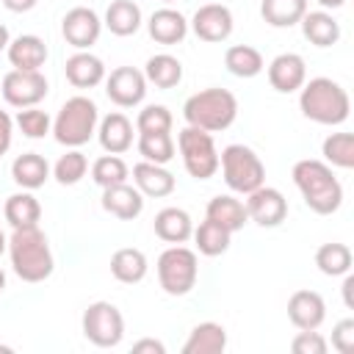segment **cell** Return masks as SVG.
<instances>
[{"label":"cell","mask_w":354,"mask_h":354,"mask_svg":"<svg viewBox=\"0 0 354 354\" xmlns=\"http://www.w3.org/2000/svg\"><path fill=\"white\" fill-rule=\"evenodd\" d=\"M100 147L111 155H122L133 147V122L124 113H108L97 127Z\"/></svg>","instance_id":"obj_19"},{"label":"cell","mask_w":354,"mask_h":354,"mask_svg":"<svg viewBox=\"0 0 354 354\" xmlns=\"http://www.w3.org/2000/svg\"><path fill=\"white\" fill-rule=\"evenodd\" d=\"M8 41H11V36H8V28H6V25H0V53L8 47Z\"/></svg>","instance_id":"obj_48"},{"label":"cell","mask_w":354,"mask_h":354,"mask_svg":"<svg viewBox=\"0 0 354 354\" xmlns=\"http://www.w3.org/2000/svg\"><path fill=\"white\" fill-rule=\"evenodd\" d=\"M199 263L196 252L174 243L158 257V282L169 296H185L196 285Z\"/></svg>","instance_id":"obj_7"},{"label":"cell","mask_w":354,"mask_h":354,"mask_svg":"<svg viewBox=\"0 0 354 354\" xmlns=\"http://www.w3.org/2000/svg\"><path fill=\"white\" fill-rule=\"evenodd\" d=\"M6 53L14 69H41L47 61V44L33 33H22L14 41H8Z\"/></svg>","instance_id":"obj_22"},{"label":"cell","mask_w":354,"mask_h":354,"mask_svg":"<svg viewBox=\"0 0 354 354\" xmlns=\"http://www.w3.org/2000/svg\"><path fill=\"white\" fill-rule=\"evenodd\" d=\"M332 346L340 354H351L354 351V318H343L335 324L332 329Z\"/></svg>","instance_id":"obj_43"},{"label":"cell","mask_w":354,"mask_h":354,"mask_svg":"<svg viewBox=\"0 0 354 354\" xmlns=\"http://www.w3.org/2000/svg\"><path fill=\"white\" fill-rule=\"evenodd\" d=\"M17 127L28 136V138H44L50 130H53V122L44 111H39L36 105L33 108H22L17 113Z\"/></svg>","instance_id":"obj_41"},{"label":"cell","mask_w":354,"mask_h":354,"mask_svg":"<svg viewBox=\"0 0 354 354\" xmlns=\"http://www.w3.org/2000/svg\"><path fill=\"white\" fill-rule=\"evenodd\" d=\"M133 351H136V354H144V351H149V354H166V346H163L160 340H152V337H144V340H138V343H133Z\"/></svg>","instance_id":"obj_45"},{"label":"cell","mask_w":354,"mask_h":354,"mask_svg":"<svg viewBox=\"0 0 354 354\" xmlns=\"http://www.w3.org/2000/svg\"><path fill=\"white\" fill-rule=\"evenodd\" d=\"M171 111L166 105H147L138 119H136V127L138 133H171Z\"/></svg>","instance_id":"obj_40"},{"label":"cell","mask_w":354,"mask_h":354,"mask_svg":"<svg viewBox=\"0 0 354 354\" xmlns=\"http://www.w3.org/2000/svg\"><path fill=\"white\" fill-rule=\"evenodd\" d=\"M11 136H14V122H11V116H8L6 111H0V155L8 152Z\"/></svg>","instance_id":"obj_44"},{"label":"cell","mask_w":354,"mask_h":354,"mask_svg":"<svg viewBox=\"0 0 354 354\" xmlns=\"http://www.w3.org/2000/svg\"><path fill=\"white\" fill-rule=\"evenodd\" d=\"M218 166L224 174V183L235 191V194H252L254 188H260L266 183V166L257 158L254 149L243 147V144H230L221 149L218 155Z\"/></svg>","instance_id":"obj_6"},{"label":"cell","mask_w":354,"mask_h":354,"mask_svg":"<svg viewBox=\"0 0 354 354\" xmlns=\"http://www.w3.org/2000/svg\"><path fill=\"white\" fill-rule=\"evenodd\" d=\"M144 77L155 88H174L183 80V64L174 55H169V53H158V55H152L147 61Z\"/></svg>","instance_id":"obj_30"},{"label":"cell","mask_w":354,"mask_h":354,"mask_svg":"<svg viewBox=\"0 0 354 354\" xmlns=\"http://www.w3.org/2000/svg\"><path fill=\"white\" fill-rule=\"evenodd\" d=\"M3 288H6V271L0 268V290H3Z\"/></svg>","instance_id":"obj_51"},{"label":"cell","mask_w":354,"mask_h":354,"mask_svg":"<svg viewBox=\"0 0 354 354\" xmlns=\"http://www.w3.org/2000/svg\"><path fill=\"white\" fill-rule=\"evenodd\" d=\"M307 80V64L299 53H279L271 64H268V83L271 88L290 94L299 91Z\"/></svg>","instance_id":"obj_15"},{"label":"cell","mask_w":354,"mask_h":354,"mask_svg":"<svg viewBox=\"0 0 354 354\" xmlns=\"http://www.w3.org/2000/svg\"><path fill=\"white\" fill-rule=\"evenodd\" d=\"M64 72L75 88H94L105 80V64L86 50H77L75 55H69Z\"/></svg>","instance_id":"obj_18"},{"label":"cell","mask_w":354,"mask_h":354,"mask_svg":"<svg viewBox=\"0 0 354 354\" xmlns=\"http://www.w3.org/2000/svg\"><path fill=\"white\" fill-rule=\"evenodd\" d=\"M3 216H6V221L17 230V227H33V224H39V218H41V205H39V199L33 196V194H28V191H22V194H11L8 199H6V205H3Z\"/></svg>","instance_id":"obj_29"},{"label":"cell","mask_w":354,"mask_h":354,"mask_svg":"<svg viewBox=\"0 0 354 354\" xmlns=\"http://www.w3.org/2000/svg\"><path fill=\"white\" fill-rule=\"evenodd\" d=\"M8 257L11 268L22 282H44L53 274V252L47 243V235L33 227H17L8 238Z\"/></svg>","instance_id":"obj_1"},{"label":"cell","mask_w":354,"mask_h":354,"mask_svg":"<svg viewBox=\"0 0 354 354\" xmlns=\"http://www.w3.org/2000/svg\"><path fill=\"white\" fill-rule=\"evenodd\" d=\"M147 254L141 249H133V246H124V249H116L113 257H111V274L113 279L124 282V285H136L147 277Z\"/></svg>","instance_id":"obj_28"},{"label":"cell","mask_w":354,"mask_h":354,"mask_svg":"<svg viewBox=\"0 0 354 354\" xmlns=\"http://www.w3.org/2000/svg\"><path fill=\"white\" fill-rule=\"evenodd\" d=\"M11 177L17 185L33 191V188H41L50 177V163L44 160V155L39 152H25V155H17L14 163H11Z\"/></svg>","instance_id":"obj_26"},{"label":"cell","mask_w":354,"mask_h":354,"mask_svg":"<svg viewBox=\"0 0 354 354\" xmlns=\"http://www.w3.org/2000/svg\"><path fill=\"white\" fill-rule=\"evenodd\" d=\"M100 30H102V22H100L97 11L86 8V6L69 8L61 19V33H64L66 44H72L77 50H88L100 39Z\"/></svg>","instance_id":"obj_13"},{"label":"cell","mask_w":354,"mask_h":354,"mask_svg":"<svg viewBox=\"0 0 354 354\" xmlns=\"http://www.w3.org/2000/svg\"><path fill=\"white\" fill-rule=\"evenodd\" d=\"M243 205H246V216L260 227H279L288 218V199L282 196V191L266 183L252 194H246Z\"/></svg>","instance_id":"obj_11"},{"label":"cell","mask_w":354,"mask_h":354,"mask_svg":"<svg viewBox=\"0 0 354 354\" xmlns=\"http://www.w3.org/2000/svg\"><path fill=\"white\" fill-rule=\"evenodd\" d=\"M288 318L296 329H318L326 318V304L315 290H296L288 299Z\"/></svg>","instance_id":"obj_16"},{"label":"cell","mask_w":354,"mask_h":354,"mask_svg":"<svg viewBox=\"0 0 354 354\" xmlns=\"http://www.w3.org/2000/svg\"><path fill=\"white\" fill-rule=\"evenodd\" d=\"M6 249H8V238H6V235H3V230H0V254H3Z\"/></svg>","instance_id":"obj_50"},{"label":"cell","mask_w":354,"mask_h":354,"mask_svg":"<svg viewBox=\"0 0 354 354\" xmlns=\"http://www.w3.org/2000/svg\"><path fill=\"white\" fill-rule=\"evenodd\" d=\"M299 22H301L304 39L315 47H332L340 39V25L329 11H304Z\"/></svg>","instance_id":"obj_23"},{"label":"cell","mask_w":354,"mask_h":354,"mask_svg":"<svg viewBox=\"0 0 354 354\" xmlns=\"http://www.w3.org/2000/svg\"><path fill=\"white\" fill-rule=\"evenodd\" d=\"M86 171H88V160H86V155H83L80 149H69V152L61 155V158L55 160V166H53V174H55V180H58L61 185H75V183H80V180L86 177Z\"/></svg>","instance_id":"obj_39"},{"label":"cell","mask_w":354,"mask_h":354,"mask_svg":"<svg viewBox=\"0 0 354 354\" xmlns=\"http://www.w3.org/2000/svg\"><path fill=\"white\" fill-rule=\"evenodd\" d=\"M227 348V329L216 321L196 324L183 346V354H218Z\"/></svg>","instance_id":"obj_25"},{"label":"cell","mask_w":354,"mask_h":354,"mask_svg":"<svg viewBox=\"0 0 354 354\" xmlns=\"http://www.w3.org/2000/svg\"><path fill=\"white\" fill-rule=\"evenodd\" d=\"M138 152L149 163H169L174 158L171 133H138Z\"/></svg>","instance_id":"obj_37"},{"label":"cell","mask_w":354,"mask_h":354,"mask_svg":"<svg viewBox=\"0 0 354 354\" xmlns=\"http://www.w3.org/2000/svg\"><path fill=\"white\" fill-rule=\"evenodd\" d=\"M163 3H174V0H163Z\"/></svg>","instance_id":"obj_52"},{"label":"cell","mask_w":354,"mask_h":354,"mask_svg":"<svg viewBox=\"0 0 354 354\" xmlns=\"http://www.w3.org/2000/svg\"><path fill=\"white\" fill-rule=\"evenodd\" d=\"M293 183L301 191L304 205L318 216L335 213L343 202V185L332 174V166L324 160H313V158L299 160L293 166Z\"/></svg>","instance_id":"obj_2"},{"label":"cell","mask_w":354,"mask_h":354,"mask_svg":"<svg viewBox=\"0 0 354 354\" xmlns=\"http://www.w3.org/2000/svg\"><path fill=\"white\" fill-rule=\"evenodd\" d=\"M307 11V0H263L260 14L271 28H290Z\"/></svg>","instance_id":"obj_32"},{"label":"cell","mask_w":354,"mask_h":354,"mask_svg":"<svg viewBox=\"0 0 354 354\" xmlns=\"http://www.w3.org/2000/svg\"><path fill=\"white\" fill-rule=\"evenodd\" d=\"M191 28L202 41H224L232 33V11L221 3L199 6L191 19Z\"/></svg>","instance_id":"obj_14"},{"label":"cell","mask_w":354,"mask_h":354,"mask_svg":"<svg viewBox=\"0 0 354 354\" xmlns=\"http://www.w3.org/2000/svg\"><path fill=\"white\" fill-rule=\"evenodd\" d=\"M147 28H149V36H152L158 44H177V41H183L185 33H188V19H185L177 8H169V6H166V8L152 11Z\"/></svg>","instance_id":"obj_21"},{"label":"cell","mask_w":354,"mask_h":354,"mask_svg":"<svg viewBox=\"0 0 354 354\" xmlns=\"http://www.w3.org/2000/svg\"><path fill=\"white\" fill-rule=\"evenodd\" d=\"M230 238H232V232L224 230L221 224H216L213 218H205V221L194 230L196 249H199V254H207V257L224 254V252L230 249Z\"/></svg>","instance_id":"obj_34"},{"label":"cell","mask_w":354,"mask_h":354,"mask_svg":"<svg viewBox=\"0 0 354 354\" xmlns=\"http://www.w3.org/2000/svg\"><path fill=\"white\" fill-rule=\"evenodd\" d=\"M102 207L122 218V221H133L136 216H141L144 210V194L136 188V185H127V183H119V185H111V188H102Z\"/></svg>","instance_id":"obj_17"},{"label":"cell","mask_w":354,"mask_h":354,"mask_svg":"<svg viewBox=\"0 0 354 354\" xmlns=\"http://www.w3.org/2000/svg\"><path fill=\"white\" fill-rule=\"evenodd\" d=\"M299 108L307 119L318 124H343L348 119L351 102H348V91L332 77H313L310 83L301 86Z\"/></svg>","instance_id":"obj_3"},{"label":"cell","mask_w":354,"mask_h":354,"mask_svg":"<svg viewBox=\"0 0 354 354\" xmlns=\"http://www.w3.org/2000/svg\"><path fill=\"white\" fill-rule=\"evenodd\" d=\"M290 348L296 354H326V340L315 332V329H301L293 340H290Z\"/></svg>","instance_id":"obj_42"},{"label":"cell","mask_w":354,"mask_h":354,"mask_svg":"<svg viewBox=\"0 0 354 354\" xmlns=\"http://www.w3.org/2000/svg\"><path fill=\"white\" fill-rule=\"evenodd\" d=\"M324 158L326 163L337 169H351L354 166V136L351 133H332L324 141Z\"/></svg>","instance_id":"obj_38"},{"label":"cell","mask_w":354,"mask_h":354,"mask_svg":"<svg viewBox=\"0 0 354 354\" xmlns=\"http://www.w3.org/2000/svg\"><path fill=\"white\" fill-rule=\"evenodd\" d=\"M351 290H354V277H351V274H346V279H343V301H346V307H348V310L354 307Z\"/></svg>","instance_id":"obj_47"},{"label":"cell","mask_w":354,"mask_h":354,"mask_svg":"<svg viewBox=\"0 0 354 354\" xmlns=\"http://www.w3.org/2000/svg\"><path fill=\"white\" fill-rule=\"evenodd\" d=\"M318 3H321L324 8H340V6L346 3V0H318Z\"/></svg>","instance_id":"obj_49"},{"label":"cell","mask_w":354,"mask_h":354,"mask_svg":"<svg viewBox=\"0 0 354 354\" xmlns=\"http://www.w3.org/2000/svg\"><path fill=\"white\" fill-rule=\"evenodd\" d=\"M130 177V169L127 163L119 158V155H102L94 160L91 166V180L100 185V188H111V185H119V183H127Z\"/></svg>","instance_id":"obj_36"},{"label":"cell","mask_w":354,"mask_h":354,"mask_svg":"<svg viewBox=\"0 0 354 354\" xmlns=\"http://www.w3.org/2000/svg\"><path fill=\"white\" fill-rule=\"evenodd\" d=\"M183 116L191 127H199V130H207V133H218V130H227L235 116H238V100L232 91L227 88H205V91H196L185 100L183 105Z\"/></svg>","instance_id":"obj_4"},{"label":"cell","mask_w":354,"mask_h":354,"mask_svg":"<svg viewBox=\"0 0 354 354\" xmlns=\"http://www.w3.org/2000/svg\"><path fill=\"white\" fill-rule=\"evenodd\" d=\"M0 91L14 108H33L47 97V77L39 69H11L3 77Z\"/></svg>","instance_id":"obj_10"},{"label":"cell","mask_w":354,"mask_h":354,"mask_svg":"<svg viewBox=\"0 0 354 354\" xmlns=\"http://www.w3.org/2000/svg\"><path fill=\"white\" fill-rule=\"evenodd\" d=\"M105 28L113 36H133L141 28V8L133 0H113L105 11Z\"/></svg>","instance_id":"obj_31"},{"label":"cell","mask_w":354,"mask_h":354,"mask_svg":"<svg viewBox=\"0 0 354 354\" xmlns=\"http://www.w3.org/2000/svg\"><path fill=\"white\" fill-rule=\"evenodd\" d=\"M177 147L185 163V171L194 180H207L218 171V152L213 144V136L199 127H183L177 136Z\"/></svg>","instance_id":"obj_8"},{"label":"cell","mask_w":354,"mask_h":354,"mask_svg":"<svg viewBox=\"0 0 354 354\" xmlns=\"http://www.w3.org/2000/svg\"><path fill=\"white\" fill-rule=\"evenodd\" d=\"M133 183L144 196H155V199L169 196L174 191V174L160 163H149V160L133 166Z\"/></svg>","instance_id":"obj_20"},{"label":"cell","mask_w":354,"mask_h":354,"mask_svg":"<svg viewBox=\"0 0 354 354\" xmlns=\"http://www.w3.org/2000/svg\"><path fill=\"white\" fill-rule=\"evenodd\" d=\"M36 3H39V0H3V6H6L8 11H17V14H22V11H30Z\"/></svg>","instance_id":"obj_46"},{"label":"cell","mask_w":354,"mask_h":354,"mask_svg":"<svg viewBox=\"0 0 354 354\" xmlns=\"http://www.w3.org/2000/svg\"><path fill=\"white\" fill-rule=\"evenodd\" d=\"M105 94L119 108H133L147 94V77L136 66H116L111 75H105Z\"/></svg>","instance_id":"obj_12"},{"label":"cell","mask_w":354,"mask_h":354,"mask_svg":"<svg viewBox=\"0 0 354 354\" xmlns=\"http://www.w3.org/2000/svg\"><path fill=\"white\" fill-rule=\"evenodd\" d=\"M155 235L166 243H185L194 235V221L183 207H163L155 216Z\"/></svg>","instance_id":"obj_24"},{"label":"cell","mask_w":354,"mask_h":354,"mask_svg":"<svg viewBox=\"0 0 354 354\" xmlns=\"http://www.w3.org/2000/svg\"><path fill=\"white\" fill-rule=\"evenodd\" d=\"M224 66L235 75V77H254V75H260L263 72V55H260V50H254V47H249V44H232V47H227V53H224Z\"/></svg>","instance_id":"obj_33"},{"label":"cell","mask_w":354,"mask_h":354,"mask_svg":"<svg viewBox=\"0 0 354 354\" xmlns=\"http://www.w3.org/2000/svg\"><path fill=\"white\" fill-rule=\"evenodd\" d=\"M205 218H213L216 224H221V227L230 230V232L243 230V224L249 221V216H246V205H243L241 199H235V196H227V194L213 196V199L207 202Z\"/></svg>","instance_id":"obj_27"},{"label":"cell","mask_w":354,"mask_h":354,"mask_svg":"<svg viewBox=\"0 0 354 354\" xmlns=\"http://www.w3.org/2000/svg\"><path fill=\"white\" fill-rule=\"evenodd\" d=\"M83 335H86V340H91L100 348L119 346V340L124 337V318H122L119 307L111 301L88 304L83 313Z\"/></svg>","instance_id":"obj_9"},{"label":"cell","mask_w":354,"mask_h":354,"mask_svg":"<svg viewBox=\"0 0 354 354\" xmlns=\"http://www.w3.org/2000/svg\"><path fill=\"white\" fill-rule=\"evenodd\" d=\"M97 122H100L97 105L88 97L77 94V97H69L61 105V111L53 122V136H55L58 144L77 149L97 133Z\"/></svg>","instance_id":"obj_5"},{"label":"cell","mask_w":354,"mask_h":354,"mask_svg":"<svg viewBox=\"0 0 354 354\" xmlns=\"http://www.w3.org/2000/svg\"><path fill=\"white\" fill-rule=\"evenodd\" d=\"M315 266L326 277H343L351 271V249L346 243H324L315 252Z\"/></svg>","instance_id":"obj_35"}]
</instances>
